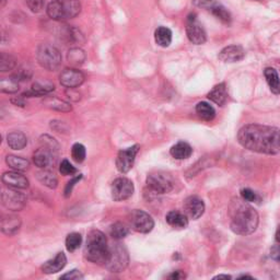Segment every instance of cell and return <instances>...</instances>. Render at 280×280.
I'll list each match as a JSON object with an SVG mask.
<instances>
[{
    "label": "cell",
    "mask_w": 280,
    "mask_h": 280,
    "mask_svg": "<svg viewBox=\"0 0 280 280\" xmlns=\"http://www.w3.org/2000/svg\"><path fill=\"white\" fill-rule=\"evenodd\" d=\"M237 140L245 149L254 152L276 155L280 151V130L272 126L245 125L239 130Z\"/></svg>",
    "instance_id": "obj_1"
},
{
    "label": "cell",
    "mask_w": 280,
    "mask_h": 280,
    "mask_svg": "<svg viewBox=\"0 0 280 280\" xmlns=\"http://www.w3.org/2000/svg\"><path fill=\"white\" fill-rule=\"evenodd\" d=\"M230 228L235 234L249 235L255 232L260 218L248 201L236 199L230 206Z\"/></svg>",
    "instance_id": "obj_2"
},
{
    "label": "cell",
    "mask_w": 280,
    "mask_h": 280,
    "mask_svg": "<svg viewBox=\"0 0 280 280\" xmlns=\"http://www.w3.org/2000/svg\"><path fill=\"white\" fill-rule=\"evenodd\" d=\"M109 250L110 245L105 234L100 230L90 231L85 247V256L87 260L94 264H105L109 256Z\"/></svg>",
    "instance_id": "obj_3"
},
{
    "label": "cell",
    "mask_w": 280,
    "mask_h": 280,
    "mask_svg": "<svg viewBox=\"0 0 280 280\" xmlns=\"http://www.w3.org/2000/svg\"><path fill=\"white\" fill-rule=\"evenodd\" d=\"M42 146L34 152L33 161L40 169H48L56 163L58 151V144L56 140L50 136H42Z\"/></svg>",
    "instance_id": "obj_4"
},
{
    "label": "cell",
    "mask_w": 280,
    "mask_h": 280,
    "mask_svg": "<svg viewBox=\"0 0 280 280\" xmlns=\"http://www.w3.org/2000/svg\"><path fill=\"white\" fill-rule=\"evenodd\" d=\"M81 11L79 0H54L47 6V15L56 21L74 19Z\"/></svg>",
    "instance_id": "obj_5"
},
{
    "label": "cell",
    "mask_w": 280,
    "mask_h": 280,
    "mask_svg": "<svg viewBox=\"0 0 280 280\" xmlns=\"http://www.w3.org/2000/svg\"><path fill=\"white\" fill-rule=\"evenodd\" d=\"M129 263L128 251L123 244L115 242L110 245L109 256L105 262V267L111 272H122L126 269Z\"/></svg>",
    "instance_id": "obj_6"
},
{
    "label": "cell",
    "mask_w": 280,
    "mask_h": 280,
    "mask_svg": "<svg viewBox=\"0 0 280 280\" xmlns=\"http://www.w3.org/2000/svg\"><path fill=\"white\" fill-rule=\"evenodd\" d=\"M147 187L151 192L158 195L170 193L174 187V180L170 173L163 171H156L147 177Z\"/></svg>",
    "instance_id": "obj_7"
},
{
    "label": "cell",
    "mask_w": 280,
    "mask_h": 280,
    "mask_svg": "<svg viewBox=\"0 0 280 280\" xmlns=\"http://www.w3.org/2000/svg\"><path fill=\"white\" fill-rule=\"evenodd\" d=\"M37 59L39 64L50 72L58 69L61 65V55L55 46L50 44H41L37 51Z\"/></svg>",
    "instance_id": "obj_8"
},
{
    "label": "cell",
    "mask_w": 280,
    "mask_h": 280,
    "mask_svg": "<svg viewBox=\"0 0 280 280\" xmlns=\"http://www.w3.org/2000/svg\"><path fill=\"white\" fill-rule=\"evenodd\" d=\"M129 221L131 228L139 233H149L155 228V220L144 210H134L130 214Z\"/></svg>",
    "instance_id": "obj_9"
},
{
    "label": "cell",
    "mask_w": 280,
    "mask_h": 280,
    "mask_svg": "<svg viewBox=\"0 0 280 280\" xmlns=\"http://www.w3.org/2000/svg\"><path fill=\"white\" fill-rule=\"evenodd\" d=\"M2 201L3 205L11 212H19L23 209L26 204L25 196L18 192L16 188H4L2 193Z\"/></svg>",
    "instance_id": "obj_10"
},
{
    "label": "cell",
    "mask_w": 280,
    "mask_h": 280,
    "mask_svg": "<svg viewBox=\"0 0 280 280\" xmlns=\"http://www.w3.org/2000/svg\"><path fill=\"white\" fill-rule=\"evenodd\" d=\"M139 149H140V146L135 145L129 147L127 149H124L118 152L115 161L117 170L123 174L128 173L132 169V166H134L135 159Z\"/></svg>",
    "instance_id": "obj_11"
},
{
    "label": "cell",
    "mask_w": 280,
    "mask_h": 280,
    "mask_svg": "<svg viewBox=\"0 0 280 280\" xmlns=\"http://www.w3.org/2000/svg\"><path fill=\"white\" fill-rule=\"evenodd\" d=\"M134 184L129 179L118 178L112 183V198L115 201H124L134 194Z\"/></svg>",
    "instance_id": "obj_12"
},
{
    "label": "cell",
    "mask_w": 280,
    "mask_h": 280,
    "mask_svg": "<svg viewBox=\"0 0 280 280\" xmlns=\"http://www.w3.org/2000/svg\"><path fill=\"white\" fill-rule=\"evenodd\" d=\"M186 34L188 40L195 45L204 44L207 40L206 32L202 29V26L200 25L197 19H196V15H194V13H192V15H190L187 18Z\"/></svg>",
    "instance_id": "obj_13"
},
{
    "label": "cell",
    "mask_w": 280,
    "mask_h": 280,
    "mask_svg": "<svg viewBox=\"0 0 280 280\" xmlns=\"http://www.w3.org/2000/svg\"><path fill=\"white\" fill-rule=\"evenodd\" d=\"M183 209L188 219L197 220L205 213V204L197 196H190L184 200Z\"/></svg>",
    "instance_id": "obj_14"
},
{
    "label": "cell",
    "mask_w": 280,
    "mask_h": 280,
    "mask_svg": "<svg viewBox=\"0 0 280 280\" xmlns=\"http://www.w3.org/2000/svg\"><path fill=\"white\" fill-rule=\"evenodd\" d=\"M59 81L61 86L67 89H75L81 86L85 81V76L78 69L67 68L59 76Z\"/></svg>",
    "instance_id": "obj_15"
},
{
    "label": "cell",
    "mask_w": 280,
    "mask_h": 280,
    "mask_svg": "<svg viewBox=\"0 0 280 280\" xmlns=\"http://www.w3.org/2000/svg\"><path fill=\"white\" fill-rule=\"evenodd\" d=\"M3 182L6 186L16 188V190H24V188L29 187V180L23 174L15 170L4 173Z\"/></svg>",
    "instance_id": "obj_16"
},
{
    "label": "cell",
    "mask_w": 280,
    "mask_h": 280,
    "mask_svg": "<svg viewBox=\"0 0 280 280\" xmlns=\"http://www.w3.org/2000/svg\"><path fill=\"white\" fill-rule=\"evenodd\" d=\"M245 51L240 45H230L219 53V59L222 62H237L244 58Z\"/></svg>",
    "instance_id": "obj_17"
},
{
    "label": "cell",
    "mask_w": 280,
    "mask_h": 280,
    "mask_svg": "<svg viewBox=\"0 0 280 280\" xmlns=\"http://www.w3.org/2000/svg\"><path fill=\"white\" fill-rule=\"evenodd\" d=\"M66 264H67L66 255L62 253V252H59V253H57V255H56L54 258L43 264V266H42V271L47 275L56 274V272L64 269Z\"/></svg>",
    "instance_id": "obj_18"
},
{
    "label": "cell",
    "mask_w": 280,
    "mask_h": 280,
    "mask_svg": "<svg viewBox=\"0 0 280 280\" xmlns=\"http://www.w3.org/2000/svg\"><path fill=\"white\" fill-rule=\"evenodd\" d=\"M21 227V219L20 217L16 215H8L5 216L2 220V230L7 235H15L19 232Z\"/></svg>",
    "instance_id": "obj_19"
},
{
    "label": "cell",
    "mask_w": 280,
    "mask_h": 280,
    "mask_svg": "<svg viewBox=\"0 0 280 280\" xmlns=\"http://www.w3.org/2000/svg\"><path fill=\"white\" fill-rule=\"evenodd\" d=\"M207 96L210 101H213L217 105H219V107H223L228 100V91H227L226 83L222 82V83H219V85L215 86Z\"/></svg>",
    "instance_id": "obj_20"
},
{
    "label": "cell",
    "mask_w": 280,
    "mask_h": 280,
    "mask_svg": "<svg viewBox=\"0 0 280 280\" xmlns=\"http://www.w3.org/2000/svg\"><path fill=\"white\" fill-rule=\"evenodd\" d=\"M55 86L50 81H37L33 83L31 90L23 93L22 96H43L52 91H54Z\"/></svg>",
    "instance_id": "obj_21"
},
{
    "label": "cell",
    "mask_w": 280,
    "mask_h": 280,
    "mask_svg": "<svg viewBox=\"0 0 280 280\" xmlns=\"http://www.w3.org/2000/svg\"><path fill=\"white\" fill-rule=\"evenodd\" d=\"M165 220L169 226L175 229H185L188 226V218L185 214H182L177 210H172L165 216Z\"/></svg>",
    "instance_id": "obj_22"
},
{
    "label": "cell",
    "mask_w": 280,
    "mask_h": 280,
    "mask_svg": "<svg viewBox=\"0 0 280 280\" xmlns=\"http://www.w3.org/2000/svg\"><path fill=\"white\" fill-rule=\"evenodd\" d=\"M170 153L174 159L185 160L192 156L193 149H192L191 145H188L187 143L179 142L178 144L172 146V148L170 149Z\"/></svg>",
    "instance_id": "obj_23"
},
{
    "label": "cell",
    "mask_w": 280,
    "mask_h": 280,
    "mask_svg": "<svg viewBox=\"0 0 280 280\" xmlns=\"http://www.w3.org/2000/svg\"><path fill=\"white\" fill-rule=\"evenodd\" d=\"M7 143L13 150H22L27 145V138L23 132L13 131L7 136Z\"/></svg>",
    "instance_id": "obj_24"
},
{
    "label": "cell",
    "mask_w": 280,
    "mask_h": 280,
    "mask_svg": "<svg viewBox=\"0 0 280 280\" xmlns=\"http://www.w3.org/2000/svg\"><path fill=\"white\" fill-rule=\"evenodd\" d=\"M37 179L41 184H43L44 186L51 188V190H54V188L57 187L58 185V180L56 175L47 169H42V171L38 172L37 174Z\"/></svg>",
    "instance_id": "obj_25"
},
{
    "label": "cell",
    "mask_w": 280,
    "mask_h": 280,
    "mask_svg": "<svg viewBox=\"0 0 280 280\" xmlns=\"http://www.w3.org/2000/svg\"><path fill=\"white\" fill-rule=\"evenodd\" d=\"M264 75H265L266 81H267L271 92L274 94H280V79H279V76H278V73L276 72V69L270 68V67L266 68L264 72Z\"/></svg>",
    "instance_id": "obj_26"
},
{
    "label": "cell",
    "mask_w": 280,
    "mask_h": 280,
    "mask_svg": "<svg viewBox=\"0 0 280 280\" xmlns=\"http://www.w3.org/2000/svg\"><path fill=\"white\" fill-rule=\"evenodd\" d=\"M43 104L48 109L59 112H70L73 110L69 103L59 99L57 96H46L43 100Z\"/></svg>",
    "instance_id": "obj_27"
},
{
    "label": "cell",
    "mask_w": 280,
    "mask_h": 280,
    "mask_svg": "<svg viewBox=\"0 0 280 280\" xmlns=\"http://www.w3.org/2000/svg\"><path fill=\"white\" fill-rule=\"evenodd\" d=\"M196 113H197L199 118L206 122L213 121L216 116L215 109L207 102H199L196 105Z\"/></svg>",
    "instance_id": "obj_28"
},
{
    "label": "cell",
    "mask_w": 280,
    "mask_h": 280,
    "mask_svg": "<svg viewBox=\"0 0 280 280\" xmlns=\"http://www.w3.org/2000/svg\"><path fill=\"white\" fill-rule=\"evenodd\" d=\"M156 43L161 47L170 46L172 42V32L165 26H160L155 32Z\"/></svg>",
    "instance_id": "obj_29"
},
{
    "label": "cell",
    "mask_w": 280,
    "mask_h": 280,
    "mask_svg": "<svg viewBox=\"0 0 280 280\" xmlns=\"http://www.w3.org/2000/svg\"><path fill=\"white\" fill-rule=\"evenodd\" d=\"M6 163L8 164L12 170L15 171H25L29 169L30 162L29 160H26L22 157H18V156H13L9 155L6 158Z\"/></svg>",
    "instance_id": "obj_30"
},
{
    "label": "cell",
    "mask_w": 280,
    "mask_h": 280,
    "mask_svg": "<svg viewBox=\"0 0 280 280\" xmlns=\"http://www.w3.org/2000/svg\"><path fill=\"white\" fill-rule=\"evenodd\" d=\"M129 233V228L123 222H115L110 227V235L114 240H122Z\"/></svg>",
    "instance_id": "obj_31"
},
{
    "label": "cell",
    "mask_w": 280,
    "mask_h": 280,
    "mask_svg": "<svg viewBox=\"0 0 280 280\" xmlns=\"http://www.w3.org/2000/svg\"><path fill=\"white\" fill-rule=\"evenodd\" d=\"M19 81L11 76L9 78H4L0 81V90L5 93H16L19 91Z\"/></svg>",
    "instance_id": "obj_32"
},
{
    "label": "cell",
    "mask_w": 280,
    "mask_h": 280,
    "mask_svg": "<svg viewBox=\"0 0 280 280\" xmlns=\"http://www.w3.org/2000/svg\"><path fill=\"white\" fill-rule=\"evenodd\" d=\"M68 60L73 66H80L86 60V54L80 48H72L68 53Z\"/></svg>",
    "instance_id": "obj_33"
},
{
    "label": "cell",
    "mask_w": 280,
    "mask_h": 280,
    "mask_svg": "<svg viewBox=\"0 0 280 280\" xmlns=\"http://www.w3.org/2000/svg\"><path fill=\"white\" fill-rule=\"evenodd\" d=\"M82 243V236L78 232H73L66 237V249L68 252H75L80 248Z\"/></svg>",
    "instance_id": "obj_34"
},
{
    "label": "cell",
    "mask_w": 280,
    "mask_h": 280,
    "mask_svg": "<svg viewBox=\"0 0 280 280\" xmlns=\"http://www.w3.org/2000/svg\"><path fill=\"white\" fill-rule=\"evenodd\" d=\"M210 11H212L213 15L217 19H219L221 22L226 23V24H229L231 22V15H230V12L225 8V7H222L220 5H216L213 7L212 9H210Z\"/></svg>",
    "instance_id": "obj_35"
},
{
    "label": "cell",
    "mask_w": 280,
    "mask_h": 280,
    "mask_svg": "<svg viewBox=\"0 0 280 280\" xmlns=\"http://www.w3.org/2000/svg\"><path fill=\"white\" fill-rule=\"evenodd\" d=\"M86 155H87V153H86L85 146L79 144V143H77L73 146L72 157L77 163H82L86 159Z\"/></svg>",
    "instance_id": "obj_36"
},
{
    "label": "cell",
    "mask_w": 280,
    "mask_h": 280,
    "mask_svg": "<svg viewBox=\"0 0 280 280\" xmlns=\"http://www.w3.org/2000/svg\"><path fill=\"white\" fill-rule=\"evenodd\" d=\"M15 66H16V59L13 58L11 55L3 53L2 57H0V70H2L3 73H6L15 68Z\"/></svg>",
    "instance_id": "obj_37"
},
{
    "label": "cell",
    "mask_w": 280,
    "mask_h": 280,
    "mask_svg": "<svg viewBox=\"0 0 280 280\" xmlns=\"http://www.w3.org/2000/svg\"><path fill=\"white\" fill-rule=\"evenodd\" d=\"M59 172L62 175H65V177H68V175H75L77 172H78V170H77L76 167L72 163H70L67 159H65L60 162Z\"/></svg>",
    "instance_id": "obj_38"
},
{
    "label": "cell",
    "mask_w": 280,
    "mask_h": 280,
    "mask_svg": "<svg viewBox=\"0 0 280 280\" xmlns=\"http://www.w3.org/2000/svg\"><path fill=\"white\" fill-rule=\"evenodd\" d=\"M241 197L243 200L248 202H254L258 199L257 194L254 191H252L251 188H243L241 191Z\"/></svg>",
    "instance_id": "obj_39"
},
{
    "label": "cell",
    "mask_w": 280,
    "mask_h": 280,
    "mask_svg": "<svg viewBox=\"0 0 280 280\" xmlns=\"http://www.w3.org/2000/svg\"><path fill=\"white\" fill-rule=\"evenodd\" d=\"M25 3L33 12H40L44 8V0H25Z\"/></svg>",
    "instance_id": "obj_40"
},
{
    "label": "cell",
    "mask_w": 280,
    "mask_h": 280,
    "mask_svg": "<svg viewBox=\"0 0 280 280\" xmlns=\"http://www.w3.org/2000/svg\"><path fill=\"white\" fill-rule=\"evenodd\" d=\"M81 179H82V175L79 174V175H77V177L73 178L72 181H69V182H68L67 185H66V188H65V196H66V197H68V196L72 195V192H73L74 186H75L77 183H78V182H79Z\"/></svg>",
    "instance_id": "obj_41"
},
{
    "label": "cell",
    "mask_w": 280,
    "mask_h": 280,
    "mask_svg": "<svg viewBox=\"0 0 280 280\" xmlns=\"http://www.w3.org/2000/svg\"><path fill=\"white\" fill-rule=\"evenodd\" d=\"M193 3L196 7L205 9H212L214 6H216V0H193Z\"/></svg>",
    "instance_id": "obj_42"
},
{
    "label": "cell",
    "mask_w": 280,
    "mask_h": 280,
    "mask_svg": "<svg viewBox=\"0 0 280 280\" xmlns=\"http://www.w3.org/2000/svg\"><path fill=\"white\" fill-rule=\"evenodd\" d=\"M60 279H67V280H79V279H83V275L81 274L80 270L74 269L72 271L67 272V274L62 275L60 277Z\"/></svg>",
    "instance_id": "obj_43"
},
{
    "label": "cell",
    "mask_w": 280,
    "mask_h": 280,
    "mask_svg": "<svg viewBox=\"0 0 280 280\" xmlns=\"http://www.w3.org/2000/svg\"><path fill=\"white\" fill-rule=\"evenodd\" d=\"M270 257L272 258V260L280 262V243H279V245H275V247L271 248Z\"/></svg>",
    "instance_id": "obj_44"
},
{
    "label": "cell",
    "mask_w": 280,
    "mask_h": 280,
    "mask_svg": "<svg viewBox=\"0 0 280 280\" xmlns=\"http://www.w3.org/2000/svg\"><path fill=\"white\" fill-rule=\"evenodd\" d=\"M170 279H175V280H179V279H183L185 278V275L183 274V272H182L181 270H178V271H174L173 274H171L169 276Z\"/></svg>",
    "instance_id": "obj_45"
},
{
    "label": "cell",
    "mask_w": 280,
    "mask_h": 280,
    "mask_svg": "<svg viewBox=\"0 0 280 280\" xmlns=\"http://www.w3.org/2000/svg\"><path fill=\"white\" fill-rule=\"evenodd\" d=\"M12 102L15 103L16 105H21V107H23V105H24V101L22 99H17V100L12 99Z\"/></svg>",
    "instance_id": "obj_46"
},
{
    "label": "cell",
    "mask_w": 280,
    "mask_h": 280,
    "mask_svg": "<svg viewBox=\"0 0 280 280\" xmlns=\"http://www.w3.org/2000/svg\"><path fill=\"white\" fill-rule=\"evenodd\" d=\"M275 240H276L277 243H280V227H278V229H277V231H276Z\"/></svg>",
    "instance_id": "obj_47"
},
{
    "label": "cell",
    "mask_w": 280,
    "mask_h": 280,
    "mask_svg": "<svg viewBox=\"0 0 280 280\" xmlns=\"http://www.w3.org/2000/svg\"><path fill=\"white\" fill-rule=\"evenodd\" d=\"M231 279V276L229 275H219V276H216L214 279Z\"/></svg>",
    "instance_id": "obj_48"
},
{
    "label": "cell",
    "mask_w": 280,
    "mask_h": 280,
    "mask_svg": "<svg viewBox=\"0 0 280 280\" xmlns=\"http://www.w3.org/2000/svg\"><path fill=\"white\" fill-rule=\"evenodd\" d=\"M6 5V0H2V7H4Z\"/></svg>",
    "instance_id": "obj_49"
},
{
    "label": "cell",
    "mask_w": 280,
    "mask_h": 280,
    "mask_svg": "<svg viewBox=\"0 0 280 280\" xmlns=\"http://www.w3.org/2000/svg\"><path fill=\"white\" fill-rule=\"evenodd\" d=\"M240 278H252L251 276H241Z\"/></svg>",
    "instance_id": "obj_50"
}]
</instances>
